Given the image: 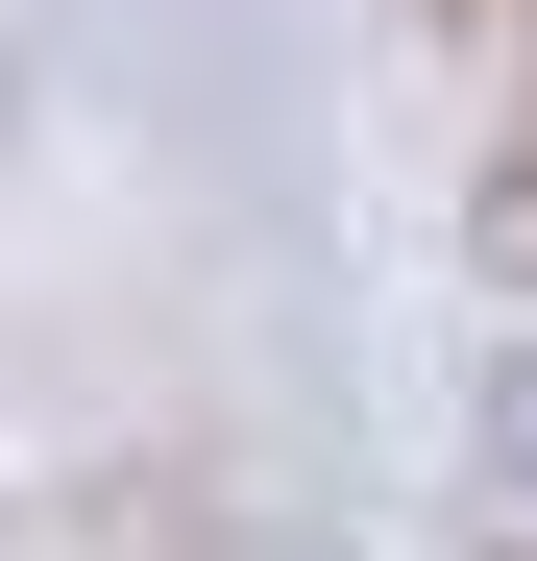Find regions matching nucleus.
I'll return each mask as SVG.
<instances>
[{"label":"nucleus","mask_w":537,"mask_h":561,"mask_svg":"<svg viewBox=\"0 0 537 561\" xmlns=\"http://www.w3.org/2000/svg\"><path fill=\"white\" fill-rule=\"evenodd\" d=\"M489 244H513V268H537V123H513V196H489Z\"/></svg>","instance_id":"f257e3e1"}]
</instances>
